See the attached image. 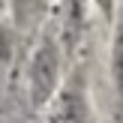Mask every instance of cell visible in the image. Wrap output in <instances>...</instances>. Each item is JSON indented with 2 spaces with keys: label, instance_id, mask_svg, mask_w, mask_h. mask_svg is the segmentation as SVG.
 <instances>
[{
  "label": "cell",
  "instance_id": "cell-1",
  "mask_svg": "<svg viewBox=\"0 0 123 123\" xmlns=\"http://www.w3.org/2000/svg\"><path fill=\"white\" fill-rule=\"evenodd\" d=\"M30 81H33V102H36V105H42V102L51 96L54 81H57V51H54L51 42H45V45L36 51Z\"/></svg>",
  "mask_w": 123,
  "mask_h": 123
},
{
  "label": "cell",
  "instance_id": "cell-2",
  "mask_svg": "<svg viewBox=\"0 0 123 123\" xmlns=\"http://www.w3.org/2000/svg\"><path fill=\"white\" fill-rule=\"evenodd\" d=\"M51 123H84V108H81V99L75 93H63L57 102V111H54Z\"/></svg>",
  "mask_w": 123,
  "mask_h": 123
},
{
  "label": "cell",
  "instance_id": "cell-3",
  "mask_svg": "<svg viewBox=\"0 0 123 123\" xmlns=\"http://www.w3.org/2000/svg\"><path fill=\"white\" fill-rule=\"evenodd\" d=\"M111 66H114V81H117V93H120V102H123V15H120V21H117V36H114Z\"/></svg>",
  "mask_w": 123,
  "mask_h": 123
}]
</instances>
